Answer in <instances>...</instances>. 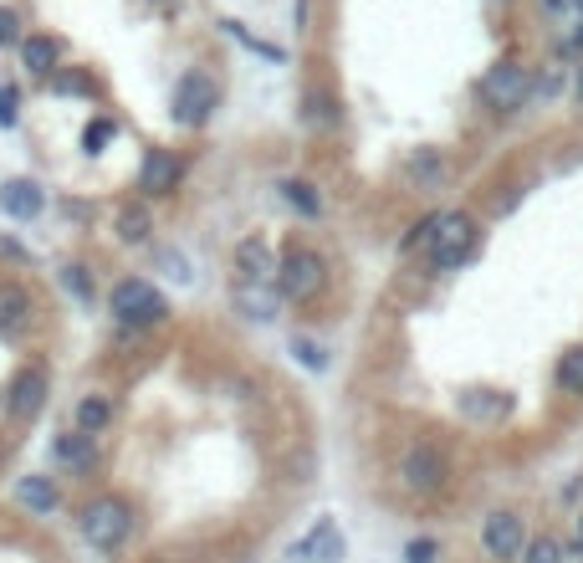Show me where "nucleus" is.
Returning a JSON list of instances; mask_svg holds the SVG:
<instances>
[{"mask_svg": "<svg viewBox=\"0 0 583 563\" xmlns=\"http://www.w3.org/2000/svg\"><path fill=\"white\" fill-rule=\"evenodd\" d=\"M578 548H583V543H578Z\"/></svg>", "mask_w": 583, "mask_h": 563, "instance_id": "4c0bfd02", "label": "nucleus"}, {"mask_svg": "<svg viewBox=\"0 0 583 563\" xmlns=\"http://www.w3.org/2000/svg\"><path fill=\"white\" fill-rule=\"evenodd\" d=\"M466 415H507V400H466Z\"/></svg>", "mask_w": 583, "mask_h": 563, "instance_id": "2f4dec72", "label": "nucleus"}, {"mask_svg": "<svg viewBox=\"0 0 583 563\" xmlns=\"http://www.w3.org/2000/svg\"><path fill=\"white\" fill-rule=\"evenodd\" d=\"M558 384L573 389V395H583V349H568V354L558 359Z\"/></svg>", "mask_w": 583, "mask_h": 563, "instance_id": "5701e85b", "label": "nucleus"}, {"mask_svg": "<svg viewBox=\"0 0 583 563\" xmlns=\"http://www.w3.org/2000/svg\"><path fill=\"white\" fill-rule=\"evenodd\" d=\"M41 405H47V374H41V369H26V374L11 384V415H16V420H31Z\"/></svg>", "mask_w": 583, "mask_h": 563, "instance_id": "9d476101", "label": "nucleus"}, {"mask_svg": "<svg viewBox=\"0 0 583 563\" xmlns=\"http://www.w3.org/2000/svg\"><path fill=\"white\" fill-rule=\"evenodd\" d=\"M113 318L123 328H154V323L169 318V302L149 282H118L113 287Z\"/></svg>", "mask_w": 583, "mask_h": 563, "instance_id": "7ed1b4c3", "label": "nucleus"}, {"mask_svg": "<svg viewBox=\"0 0 583 563\" xmlns=\"http://www.w3.org/2000/svg\"><path fill=\"white\" fill-rule=\"evenodd\" d=\"M154 6H174V0H154Z\"/></svg>", "mask_w": 583, "mask_h": 563, "instance_id": "c9c22d12", "label": "nucleus"}, {"mask_svg": "<svg viewBox=\"0 0 583 563\" xmlns=\"http://www.w3.org/2000/svg\"><path fill=\"white\" fill-rule=\"evenodd\" d=\"M108 420H113V400H103V395H93V400L77 405V430H87V436H93V430H103Z\"/></svg>", "mask_w": 583, "mask_h": 563, "instance_id": "4be33fe9", "label": "nucleus"}, {"mask_svg": "<svg viewBox=\"0 0 583 563\" xmlns=\"http://www.w3.org/2000/svg\"><path fill=\"white\" fill-rule=\"evenodd\" d=\"M236 308L256 323L277 313V282H236Z\"/></svg>", "mask_w": 583, "mask_h": 563, "instance_id": "ddd939ff", "label": "nucleus"}, {"mask_svg": "<svg viewBox=\"0 0 583 563\" xmlns=\"http://www.w3.org/2000/svg\"><path fill=\"white\" fill-rule=\"evenodd\" d=\"M128 533H133V512H128L123 497H98L93 507L82 512V538L93 543V548H103V553L123 548Z\"/></svg>", "mask_w": 583, "mask_h": 563, "instance_id": "f257e3e1", "label": "nucleus"}, {"mask_svg": "<svg viewBox=\"0 0 583 563\" xmlns=\"http://www.w3.org/2000/svg\"><path fill=\"white\" fill-rule=\"evenodd\" d=\"M435 553H440L435 538H415V543L405 548V563H435Z\"/></svg>", "mask_w": 583, "mask_h": 563, "instance_id": "c85d7f7f", "label": "nucleus"}, {"mask_svg": "<svg viewBox=\"0 0 583 563\" xmlns=\"http://www.w3.org/2000/svg\"><path fill=\"white\" fill-rule=\"evenodd\" d=\"M21 41V16L11 6H0V47H16Z\"/></svg>", "mask_w": 583, "mask_h": 563, "instance_id": "cd10ccee", "label": "nucleus"}, {"mask_svg": "<svg viewBox=\"0 0 583 563\" xmlns=\"http://www.w3.org/2000/svg\"><path fill=\"white\" fill-rule=\"evenodd\" d=\"M118 236H123L128 246H144V241H149V210H144V205H123V210H118Z\"/></svg>", "mask_w": 583, "mask_h": 563, "instance_id": "6ab92c4d", "label": "nucleus"}, {"mask_svg": "<svg viewBox=\"0 0 583 563\" xmlns=\"http://www.w3.org/2000/svg\"><path fill=\"white\" fill-rule=\"evenodd\" d=\"M277 190H282V200H287L292 210H302V215H323V195L312 190L307 180H282Z\"/></svg>", "mask_w": 583, "mask_h": 563, "instance_id": "a211bd4d", "label": "nucleus"}, {"mask_svg": "<svg viewBox=\"0 0 583 563\" xmlns=\"http://www.w3.org/2000/svg\"><path fill=\"white\" fill-rule=\"evenodd\" d=\"M527 98H532V77H527V67H517V62H497V67L481 77V103H486V108L517 113Z\"/></svg>", "mask_w": 583, "mask_h": 563, "instance_id": "20e7f679", "label": "nucleus"}, {"mask_svg": "<svg viewBox=\"0 0 583 563\" xmlns=\"http://www.w3.org/2000/svg\"><path fill=\"white\" fill-rule=\"evenodd\" d=\"M307 123H312V128H333V123H338L328 93H307Z\"/></svg>", "mask_w": 583, "mask_h": 563, "instance_id": "b1692460", "label": "nucleus"}, {"mask_svg": "<svg viewBox=\"0 0 583 563\" xmlns=\"http://www.w3.org/2000/svg\"><path fill=\"white\" fill-rule=\"evenodd\" d=\"M481 543L491 558H522L527 553V538H522V517L517 512H491L486 517V528H481Z\"/></svg>", "mask_w": 583, "mask_h": 563, "instance_id": "6e6552de", "label": "nucleus"}, {"mask_svg": "<svg viewBox=\"0 0 583 563\" xmlns=\"http://www.w3.org/2000/svg\"><path fill=\"white\" fill-rule=\"evenodd\" d=\"M0 205H6V215H16V221H31V215H41L47 195H41L36 180H6V190H0Z\"/></svg>", "mask_w": 583, "mask_h": 563, "instance_id": "9b49d317", "label": "nucleus"}, {"mask_svg": "<svg viewBox=\"0 0 583 563\" xmlns=\"http://www.w3.org/2000/svg\"><path fill=\"white\" fill-rule=\"evenodd\" d=\"M522 563H563V548H558V538H532Z\"/></svg>", "mask_w": 583, "mask_h": 563, "instance_id": "a878e982", "label": "nucleus"}, {"mask_svg": "<svg viewBox=\"0 0 583 563\" xmlns=\"http://www.w3.org/2000/svg\"><path fill=\"white\" fill-rule=\"evenodd\" d=\"M16 497H21V507H31V512H52V507H57V487L47 482V476H26V482L16 487Z\"/></svg>", "mask_w": 583, "mask_h": 563, "instance_id": "f3484780", "label": "nucleus"}, {"mask_svg": "<svg viewBox=\"0 0 583 563\" xmlns=\"http://www.w3.org/2000/svg\"><path fill=\"white\" fill-rule=\"evenodd\" d=\"M57 456H62L67 466H77V471H87V466L98 461L93 441H87V430H77V436H62V441H57Z\"/></svg>", "mask_w": 583, "mask_h": 563, "instance_id": "aec40b11", "label": "nucleus"}, {"mask_svg": "<svg viewBox=\"0 0 583 563\" xmlns=\"http://www.w3.org/2000/svg\"><path fill=\"white\" fill-rule=\"evenodd\" d=\"M113 139V118H98V123H87V134H82V144H87V154H103V144Z\"/></svg>", "mask_w": 583, "mask_h": 563, "instance_id": "bb28decb", "label": "nucleus"}, {"mask_svg": "<svg viewBox=\"0 0 583 563\" xmlns=\"http://www.w3.org/2000/svg\"><path fill=\"white\" fill-rule=\"evenodd\" d=\"M159 262L169 267V277H174V282H190V267H185V262H179V256H174V251H159Z\"/></svg>", "mask_w": 583, "mask_h": 563, "instance_id": "72a5a7b5", "label": "nucleus"}, {"mask_svg": "<svg viewBox=\"0 0 583 563\" xmlns=\"http://www.w3.org/2000/svg\"><path fill=\"white\" fill-rule=\"evenodd\" d=\"M62 282H67V292H77L82 302L93 297V282H87V272H82V267H67V272H62Z\"/></svg>", "mask_w": 583, "mask_h": 563, "instance_id": "c756f323", "label": "nucleus"}, {"mask_svg": "<svg viewBox=\"0 0 583 563\" xmlns=\"http://www.w3.org/2000/svg\"><path fill=\"white\" fill-rule=\"evenodd\" d=\"M26 328H31V292L0 287V333H6V338H21Z\"/></svg>", "mask_w": 583, "mask_h": 563, "instance_id": "4468645a", "label": "nucleus"}, {"mask_svg": "<svg viewBox=\"0 0 583 563\" xmlns=\"http://www.w3.org/2000/svg\"><path fill=\"white\" fill-rule=\"evenodd\" d=\"M297 558H318V563H338L343 558V533H338L333 517H323V523L307 533V543H297Z\"/></svg>", "mask_w": 583, "mask_h": 563, "instance_id": "f8f14e48", "label": "nucleus"}, {"mask_svg": "<svg viewBox=\"0 0 583 563\" xmlns=\"http://www.w3.org/2000/svg\"><path fill=\"white\" fill-rule=\"evenodd\" d=\"M236 267H241V282H277V262H272V251H266L261 241H246L236 251Z\"/></svg>", "mask_w": 583, "mask_h": 563, "instance_id": "2eb2a0df", "label": "nucleus"}, {"mask_svg": "<svg viewBox=\"0 0 583 563\" xmlns=\"http://www.w3.org/2000/svg\"><path fill=\"white\" fill-rule=\"evenodd\" d=\"M57 93H93V82L82 72H72V77H57Z\"/></svg>", "mask_w": 583, "mask_h": 563, "instance_id": "473e14b6", "label": "nucleus"}, {"mask_svg": "<svg viewBox=\"0 0 583 563\" xmlns=\"http://www.w3.org/2000/svg\"><path fill=\"white\" fill-rule=\"evenodd\" d=\"M21 62H26L36 77L57 72V62H62V41H57V36H26V41H21Z\"/></svg>", "mask_w": 583, "mask_h": 563, "instance_id": "dca6fc26", "label": "nucleus"}, {"mask_svg": "<svg viewBox=\"0 0 583 563\" xmlns=\"http://www.w3.org/2000/svg\"><path fill=\"white\" fill-rule=\"evenodd\" d=\"M399 476H405V487H410V492L430 497V492H440V487H445L451 466H445V456H440L435 446H410V451H405V461H399Z\"/></svg>", "mask_w": 583, "mask_h": 563, "instance_id": "0eeeda50", "label": "nucleus"}, {"mask_svg": "<svg viewBox=\"0 0 583 563\" xmlns=\"http://www.w3.org/2000/svg\"><path fill=\"white\" fill-rule=\"evenodd\" d=\"M318 287H323L318 251H287L282 256V272H277V292L287 302H307V297H318Z\"/></svg>", "mask_w": 583, "mask_h": 563, "instance_id": "423d86ee", "label": "nucleus"}, {"mask_svg": "<svg viewBox=\"0 0 583 563\" xmlns=\"http://www.w3.org/2000/svg\"><path fill=\"white\" fill-rule=\"evenodd\" d=\"M220 103V82L210 72H185L179 77V88H174V118L185 123V128H200Z\"/></svg>", "mask_w": 583, "mask_h": 563, "instance_id": "39448f33", "label": "nucleus"}, {"mask_svg": "<svg viewBox=\"0 0 583 563\" xmlns=\"http://www.w3.org/2000/svg\"><path fill=\"white\" fill-rule=\"evenodd\" d=\"M410 175H415V185H420V190H435V185L445 180V159H440L435 149H420V154H415V164H410Z\"/></svg>", "mask_w": 583, "mask_h": 563, "instance_id": "412c9836", "label": "nucleus"}, {"mask_svg": "<svg viewBox=\"0 0 583 563\" xmlns=\"http://www.w3.org/2000/svg\"><path fill=\"white\" fill-rule=\"evenodd\" d=\"M11 123H16V88L0 82V128H11Z\"/></svg>", "mask_w": 583, "mask_h": 563, "instance_id": "7c9ffc66", "label": "nucleus"}, {"mask_svg": "<svg viewBox=\"0 0 583 563\" xmlns=\"http://www.w3.org/2000/svg\"><path fill=\"white\" fill-rule=\"evenodd\" d=\"M471 246H476V221H471V215H466V210L440 215V221H435V236H430V262H435V272L461 267L466 256H471Z\"/></svg>", "mask_w": 583, "mask_h": 563, "instance_id": "f03ea898", "label": "nucleus"}, {"mask_svg": "<svg viewBox=\"0 0 583 563\" xmlns=\"http://www.w3.org/2000/svg\"><path fill=\"white\" fill-rule=\"evenodd\" d=\"M573 6H578V11H583V0H573Z\"/></svg>", "mask_w": 583, "mask_h": 563, "instance_id": "e433bc0d", "label": "nucleus"}, {"mask_svg": "<svg viewBox=\"0 0 583 563\" xmlns=\"http://www.w3.org/2000/svg\"><path fill=\"white\" fill-rule=\"evenodd\" d=\"M292 354H297L302 369H328V354H323L312 338H292Z\"/></svg>", "mask_w": 583, "mask_h": 563, "instance_id": "393cba45", "label": "nucleus"}, {"mask_svg": "<svg viewBox=\"0 0 583 563\" xmlns=\"http://www.w3.org/2000/svg\"><path fill=\"white\" fill-rule=\"evenodd\" d=\"M578 103H583V72H578Z\"/></svg>", "mask_w": 583, "mask_h": 563, "instance_id": "f704fd0d", "label": "nucleus"}, {"mask_svg": "<svg viewBox=\"0 0 583 563\" xmlns=\"http://www.w3.org/2000/svg\"><path fill=\"white\" fill-rule=\"evenodd\" d=\"M179 180H185V164H179L169 149H149V159L139 169V185L149 195H169V190H179Z\"/></svg>", "mask_w": 583, "mask_h": 563, "instance_id": "1a4fd4ad", "label": "nucleus"}]
</instances>
